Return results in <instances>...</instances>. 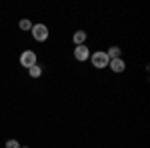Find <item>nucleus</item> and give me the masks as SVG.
Wrapping results in <instances>:
<instances>
[{
    "mask_svg": "<svg viewBox=\"0 0 150 148\" xmlns=\"http://www.w3.org/2000/svg\"><path fill=\"white\" fill-rule=\"evenodd\" d=\"M6 148H20V142L14 140V138H10V140H6Z\"/></svg>",
    "mask_w": 150,
    "mask_h": 148,
    "instance_id": "9d476101",
    "label": "nucleus"
},
{
    "mask_svg": "<svg viewBox=\"0 0 150 148\" xmlns=\"http://www.w3.org/2000/svg\"><path fill=\"white\" fill-rule=\"evenodd\" d=\"M86 38H88V34H86L84 30H76V32L72 34V42H74V46H82L86 42Z\"/></svg>",
    "mask_w": 150,
    "mask_h": 148,
    "instance_id": "423d86ee",
    "label": "nucleus"
},
{
    "mask_svg": "<svg viewBox=\"0 0 150 148\" xmlns=\"http://www.w3.org/2000/svg\"><path fill=\"white\" fill-rule=\"evenodd\" d=\"M108 66H110L112 72L120 74V72H124V70H126V62H124L122 58H114V60H110V62H108Z\"/></svg>",
    "mask_w": 150,
    "mask_h": 148,
    "instance_id": "39448f33",
    "label": "nucleus"
},
{
    "mask_svg": "<svg viewBox=\"0 0 150 148\" xmlns=\"http://www.w3.org/2000/svg\"><path fill=\"white\" fill-rule=\"evenodd\" d=\"M28 74H30V78H40L42 76V66L40 64H34L32 68H28Z\"/></svg>",
    "mask_w": 150,
    "mask_h": 148,
    "instance_id": "6e6552de",
    "label": "nucleus"
},
{
    "mask_svg": "<svg viewBox=\"0 0 150 148\" xmlns=\"http://www.w3.org/2000/svg\"><path fill=\"white\" fill-rule=\"evenodd\" d=\"M36 64V52L34 50H24L22 54H20V66H24V68H32Z\"/></svg>",
    "mask_w": 150,
    "mask_h": 148,
    "instance_id": "7ed1b4c3",
    "label": "nucleus"
},
{
    "mask_svg": "<svg viewBox=\"0 0 150 148\" xmlns=\"http://www.w3.org/2000/svg\"><path fill=\"white\" fill-rule=\"evenodd\" d=\"M108 62H110V58L106 56L104 50H96V52L90 54V64H92L94 68H106Z\"/></svg>",
    "mask_w": 150,
    "mask_h": 148,
    "instance_id": "f257e3e1",
    "label": "nucleus"
},
{
    "mask_svg": "<svg viewBox=\"0 0 150 148\" xmlns=\"http://www.w3.org/2000/svg\"><path fill=\"white\" fill-rule=\"evenodd\" d=\"M20 148H28V146H20Z\"/></svg>",
    "mask_w": 150,
    "mask_h": 148,
    "instance_id": "9b49d317",
    "label": "nucleus"
},
{
    "mask_svg": "<svg viewBox=\"0 0 150 148\" xmlns=\"http://www.w3.org/2000/svg\"><path fill=\"white\" fill-rule=\"evenodd\" d=\"M20 30H32V22L28 20V18H24V20H20Z\"/></svg>",
    "mask_w": 150,
    "mask_h": 148,
    "instance_id": "1a4fd4ad",
    "label": "nucleus"
},
{
    "mask_svg": "<svg viewBox=\"0 0 150 148\" xmlns=\"http://www.w3.org/2000/svg\"><path fill=\"white\" fill-rule=\"evenodd\" d=\"M106 56L110 58V60H114V58H122V48H118V46H110V48L106 50Z\"/></svg>",
    "mask_w": 150,
    "mask_h": 148,
    "instance_id": "0eeeda50",
    "label": "nucleus"
},
{
    "mask_svg": "<svg viewBox=\"0 0 150 148\" xmlns=\"http://www.w3.org/2000/svg\"><path fill=\"white\" fill-rule=\"evenodd\" d=\"M30 32H32V38H34L36 42H44V40H48V36H50L46 24H32V30Z\"/></svg>",
    "mask_w": 150,
    "mask_h": 148,
    "instance_id": "f03ea898",
    "label": "nucleus"
},
{
    "mask_svg": "<svg viewBox=\"0 0 150 148\" xmlns=\"http://www.w3.org/2000/svg\"><path fill=\"white\" fill-rule=\"evenodd\" d=\"M74 58H76L78 62H86V60L90 58V48H88L86 44L76 46V48H74Z\"/></svg>",
    "mask_w": 150,
    "mask_h": 148,
    "instance_id": "20e7f679",
    "label": "nucleus"
}]
</instances>
